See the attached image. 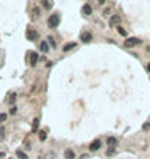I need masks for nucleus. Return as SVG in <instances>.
<instances>
[{"mask_svg": "<svg viewBox=\"0 0 150 159\" xmlns=\"http://www.w3.org/2000/svg\"><path fill=\"white\" fill-rule=\"evenodd\" d=\"M98 1H99V4H103L105 3V0H98Z\"/></svg>", "mask_w": 150, "mask_h": 159, "instance_id": "27", "label": "nucleus"}, {"mask_svg": "<svg viewBox=\"0 0 150 159\" xmlns=\"http://www.w3.org/2000/svg\"><path fill=\"white\" fill-rule=\"evenodd\" d=\"M16 155H17V158H19V159H26V158H28V155H26L25 152H22V150H17Z\"/></svg>", "mask_w": 150, "mask_h": 159, "instance_id": "16", "label": "nucleus"}, {"mask_svg": "<svg viewBox=\"0 0 150 159\" xmlns=\"http://www.w3.org/2000/svg\"><path fill=\"white\" fill-rule=\"evenodd\" d=\"M3 137H4V128H1V127H0V140H1Z\"/></svg>", "mask_w": 150, "mask_h": 159, "instance_id": "22", "label": "nucleus"}, {"mask_svg": "<svg viewBox=\"0 0 150 159\" xmlns=\"http://www.w3.org/2000/svg\"><path fill=\"white\" fill-rule=\"evenodd\" d=\"M74 152H73V149H66V152H64V158L66 159H74Z\"/></svg>", "mask_w": 150, "mask_h": 159, "instance_id": "10", "label": "nucleus"}, {"mask_svg": "<svg viewBox=\"0 0 150 159\" xmlns=\"http://www.w3.org/2000/svg\"><path fill=\"white\" fill-rule=\"evenodd\" d=\"M42 4L45 9H51L52 7V0H42Z\"/></svg>", "mask_w": 150, "mask_h": 159, "instance_id": "13", "label": "nucleus"}, {"mask_svg": "<svg viewBox=\"0 0 150 159\" xmlns=\"http://www.w3.org/2000/svg\"><path fill=\"white\" fill-rule=\"evenodd\" d=\"M80 40H82V42H84V44L90 42L92 41V34L90 32H82L80 34Z\"/></svg>", "mask_w": 150, "mask_h": 159, "instance_id": "5", "label": "nucleus"}, {"mask_svg": "<svg viewBox=\"0 0 150 159\" xmlns=\"http://www.w3.org/2000/svg\"><path fill=\"white\" fill-rule=\"evenodd\" d=\"M106 143L112 147V146H115V144H117V139H115V137H108V139H106Z\"/></svg>", "mask_w": 150, "mask_h": 159, "instance_id": "12", "label": "nucleus"}, {"mask_svg": "<svg viewBox=\"0 0 150 159\" xmlns=\"http://www.w3.org/2000/svg\"><path fill=\"white\" fill-rule=\"evenodd\" d=\"M6 118H7V114H4V112H3V114H0V124H1V123H4V121H6Z\"/></svg>", "mask_w": 150, "mask_h": 159, "instance_id": "19", "label": "nucleus"}, {"mask_svg": "<svg viewBox=\"0 0 150 159\" xmlns=\"http://www.w3.org/2000/svg\"><path fill=\"white\" fill-rule=\"evenodd\" d=\"M82 13L84 16H90L92 15V7L89 6V4H84L83 7H82Z\"/></svg>", "mask_w": 150, "mask_h": 159, "instance_id": "9", "label": "nucleus"}, {"mask_svg": "<svg viewBox=\"0 0 150 159\" xmlns=\"http://www.w3.org/2000/svg\"><path fill=\"white\" fill-rule=\"evenodd\" d=\"M117 31H118V34H121L122 37H127V31H125L122 26H117Z\"/></svg>", "mask_w": 150, "mask_h": 159, "instance_id": "17", "label": "nucleus"}, {"mask_svg": "<svg viewBox=\"0 0 150 159\" xmlns=\"http://www.w3.org/2000/svg\"><path fill=\"white\" fill-rule=\"evenodd\" d=\"M109 12H111V9H109V7H108V9H105V10H103V16H106V18H108Z\"/></svg>", "mask_w": 150, "mask_h": 159, "instance_id": "23", "label": "nucleus"}, {"mask_svg": "<svg viewBox=\"0 0 150 159\" xmlns=\"http://www.w3.org/2000/svg\"><path fill=\"white\" fill-rule=\"evenodd\" d=\"M100 140H98V139H96V140H93V142H92V143H90V146H89V150H90V152H96V150H99L100 149Z\"/></svg>", "mask_w": 150, "mask_h": 159, "instance_id": "6", "label": "nucleus"}, {"mask_svg": "<svg viewBox=\"0 0 150 159\" xmlns=\"http://www.w3.org/2000/svg\"><path fill=\"white\" fill-rule=\"evenodd\" d=\"M38 134H39V140H41V142H44V140L47 139V133H45V131H38Z\"/></svg>", "mask_w": 150, "mask_h": 159, "instance_id": "18", "label": "nucleus"}, {"mask_svg": "<svg viewBox=\"0 0 150 159\" xmlns=\"http://www.w3.org/2000/svg\"><path fill=\"white\" fill-rule=\"evenodd\" d=\"M15 99H16V94H12V95H10V99H9V102H13Z\"/></svg>", "mask_w": 150, "mask_h": 159, "instance_id": "24", "label": "nucleus"}, {"mask_svg": "<svg viewBox=\"0 0 150 159\" xmlns=\"http://www.w3.org/2000/svg\"><path fill=\"white\" fill-rule=\"evenodd\" d=\"M36 18H39V9L38 7H33L32 9V19H36Z\"/></svg>", "mask_w": 150, "mask_h": 159, "instance_id": "15", "label": "nucleus"}, {"mask_svg": "<svg viewBox=\"0 0 150 159\" xmlns=\"http://www.w3.org/2000/svg\"><path fill=\"white\" fill-rule=\"evenodd\" d=\"M58 23H60V16H58V13H52L48 18V26H50L51 29H55L58 26Z\"/></svg>", "mask_w": 150, "mask_h": 159, "instance_id": "1", "label": "nucleus"}, {"mask_svg": "<svg viewBox=\"0 0 150 159\" xmlns=\"http://www.w3.org/2000/svg\"><path fill=\"white\" fill-rule=\"evenodd\" d=\"M26 38H28L29 41H35V40L38 38V32L35 31L32 26H29V28L26 29Z\"/></svg>", "mask_w": 150, "mask_h": 159, "instance_id": "3", "label": "nucleus"}, {"mask_svg": "<svg viewBox=\"0 0 150 159\" xmlns=\"http://www.w3.org/2000/svg\"><path fill=\"white\" fill-rule=\"evenodd\" d=\"M39 50H41L42 53H48V51H50V47H48V44H47V42H41Z\"/></svg>", "mask_w": 150, "mask_h": 159, "instance_id": "11", "label": "nucleus"}, {"mask_svg": "<svg viewBox=\"0 0 150 159\" xmlns=\"http://www.w3.org/2000/svg\"><path fill=\"white\" fill-rule=\"evenodd\" d=\"M138 44H141V40H140V38H127V40H125V41H124V45H125V47H134V45H138Z\"/></svg>", "mask_w": 150, "mask_h": 159, "instance_id": "2", "label": "nucleus"}, {"mask_svg": "<svg viewBox=\"0 0 150 159\" xmlns=\"http://www.w3.org/2000/svg\"><path fill=\"white\" fill-rule=\"evenodd\" d=\"M48 41H50V44H51V47H52V48L55 47V41H54V38H52V37H48Z\"/></svg>", "mask_w": 150, "mask_h": 159, "instance_id": "21", "label": "nucleus"}, {"mask_svg": "<svg viewBox=\"0 0 150 159\" xmlns=\"http://www.w3.org/2000/svg\"><path fill=\"white\" fill-rule=\"evenodd\" d=\"M16 111H17L16 107H12V108H10V114H16Z\"/></svg>", "mask_w": 150, "mask_h": 159, "instance_id": "26", "label": "nucleus"}, {"mask_svg": "<svg viewBox=\"0 0 150 159\" xmlns=\"http://www.w3.org/2000/svg\"><path fill=\"white\" fill-rule=\"evenodd\" d=\"M36 61H38V54H36V53H31V54H29V64H31V66H36Z\"/></svg>", "mask_w": 150, "mask_h": 159, "instance_id": "7", "label": "nucleus"}, {"mask_svg": "<svg viewBox=\"0 0 150 159\" xmlns=\"http://www.w3.org/2000/svg\"><path fill=\"white\" fill-rule=\"evenodd\" d=\"M114 152H115V149H114V146H112V147H109V149L106 150V155H109V156H112V155H114Z\"/></svg>", "mask_w": 150, "mask_h": 159, "instance_id": "20", "label": "nucleus"}, {"mask_svg": "<svg viewBox=\"0 0 150 159\" xmlns=\"http://www.w3.org/2000/svg\"><path fill=\"white\" fill-rule=\"evenodd\" d=\"M76 45H77V44L73 42V41H71V42H67L66 45L63 47V51H64V53H68V51H71L73 48H76Z\"/></svg>", "mask_w": 150, "mask_h": 159, "instance_id": "8", "label": "nucleus"}, {"mask_svg": "<svg viewBox=\"0 0 150 159\" xmlns=\"http://www.w3.org/2000/svg\"><path fill=\"white\" fill-rule=\"evenodd\" d=\"M147 51H149V53H150V45H149V47H147Z\"/></svg>", "mask_w": 150, "mask_h": 159, "instance_id": "29", "label": "nucleus"}, {"mask_svg": "<svg viewBox=\"0 0 150 159\" xmlns=\"http://www.w3.org/2000/svg\"><path fill=\"white\" fill-rule=\"evenodd\" d=\"M143 130H150V123H146V124L143 126Z\"/></svg>", "mask_w": 150, "mask_h": 159, "instance_id": "25", "label": "nucleus"}, {"mask_svg": "<svg viewBox=\"0 0 150 159\" xmlns=\"http://www.w3.org/2000/svg\"><path fill=\"white\" fill-rule=\"evenodd\" d=\"M119 22H121L119 15H112L109 18V26H119Z\"/></svg>", "mask_w": 150, "mask_h": 159, "instance_id": "4", "label": "nucleus"}, {"mask_svg": "<svg viewBox=\"0 0 150 159\" xmlns=\"http://www.w3.org/2000/svg\"><path fill=\"white\" fill-rule=\"evenodd\" d=\"M38 124H39V118H35V120H33V123H32V131H33V133H36Z\"/></svg>", "mask_w": 150, "mask_h": 159, "instance_id": "14", "label": "nucleus"}, {"mask_svg": "<svg viewBox=\"0 0 150 159\" xmlns=\"http://www.w3.org/2000/svg\"><path fill=\"white\" fill-rule=\"evenodd\" d=\"M147 70H149V72H150V63H149V66H147Z\"/></svg>", "mask_w": 150, "mask_h": 159, "instance_id": "28", "label": "nucleus"}]
</instances>
